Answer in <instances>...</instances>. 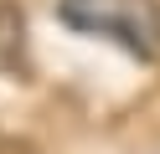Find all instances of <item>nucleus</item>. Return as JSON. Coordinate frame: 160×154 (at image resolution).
Here are the masks:
<instances>
[{"instance_id":"nucleus-1","label":"nucleus","mask_w":160,"mask_h":154,"mask_svg":"<svg viewBox=\"0 0 160 154\" xmlns=\"http://www.w3.org/2000/svg\"><path fill=\"white\" fill-rule=\"evenodd\" d=\"M57 16L67 31L98 36L134 62L160 57V0H57Z\"/></svg>"},{"instance_id":"nucleus-2","label":"nucleus","mask_w":160,"mask_h":154,"mask_svg":"<svg viewBox=\"0 0 160 154\" xmlns=\"http://www.w3.org/2000/svg\"><path fill=\"white\" fill-rule=\"evenodd\" d=\"M0 77H26V16L16 0H0Z\"/></svg>"}]
</instances>
